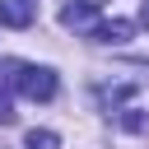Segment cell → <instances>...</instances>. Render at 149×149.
Returning <instances> with one entry per match:
<instances>
[{
  "instance_id": "2",
  "label": "cell",
  "mask_w": 149,
  "mask_h": 149,
  "mask_svg": "<svg viewBox=\"0 0 149 149\" xmlns=\"http://www.w3.org/2000/svg\"><path fill=\"white\" fill-rule=\"evenodd\" d=\"M37 19V5L33 0H0V23L5 28H28Z\"/></svg>"
},
{
  "instance_id": "4",
  "label": "cell",
  "mask_w": 149,
  "mask_h": 149,
  "mask_svg": "<svg viewBox=\"0 0 149 149\" xmlns=\"http://www.w3.org/2000/svg\"><path fill=\"white\" fill-rule=\"evenodd\" d=\"M130 37V23L126 19H112V23H98L93 28V42H126Z\"/></svg>"
},
{
  "instance_id": "5",
  "label": "cell",
  "mask_w": 149,
  "mask_h": 149,
  "mask_svg": "<svg viewBox=\"0 0 149 149\" xmlns=\"http://www.w3.org/2000/svg\"><path fill=\"white\" fill-rule=\"evenodd\" d=\"M9 65H0V126H9L14 121V107H9V93H5V84H14V74H5Z\"/></svg>"
},
{
  "instance_id": "3",
  "label": "cell",
  "mask_w": 149,
  "mask_h": 149,
  "mask_svg": "<svg viewBox=\"0 0 149 149\" xmlns=\"http://www.w3.org/2000/svg\"><path fill=\"white\" fill-rule=\"evenodd\" d=\"M98 9H102V0H70V5L61 9V23H65V28H84Z\"/></svg>"
},
{
  "instance_id": "6",
  "label": "cell",
  "mask_w": 149,
  "mask_h": 149,
  "mask_svg": "<svg viewBox=\"0 0 149 149\" xmlns=\"http://www.w3.org/2000/svg\"><path fill=\"white\" fill-rule=\"evenodd\" d=\"M61 140H56V130H28V140H23V149H56Z\"/></svg>"
},
{
  "instance_id": "7",
  "label": "cell",
  "mask_w": 149,
  "mask_h": 149,
  "mask_svg": "<svg viewBox=\"0 0 149 149\" xmlns=\"http://www.w3.org/2000/svg\"><path fill=\"white\" fill-rule=\"evenodd\" d=\"M140 23H144V28H149V0H144V9H140Z\"/></svg>"
},
{
  "instance_id": "1",
  "label": "cell",
  "mask_w": 149,
  "mask_h": 149,
  "mask_svg": "<svg viewBox=\"0 0 149 149\" xmlns=\"http://www.w3.org/2000/svg\"><path fill=\"white\" fill-rule=\"evenodd\" d=\"M14 88L33 102H51L56 98V74L47 65H14Z\"/></svg>"
}]
</instances>
